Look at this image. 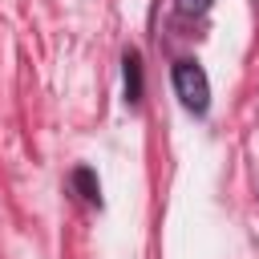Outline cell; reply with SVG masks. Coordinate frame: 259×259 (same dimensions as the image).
Instances as JSON below:
<instances>
[{
	"label": "cell",
	"instance_id": "obj_1",
	"mask_svg": "<svg viewBox=\"0 0 259 259\" xmlns=\"http://www.w3.org/2000/svg\"><path fill=\"white\" fill-rule=\"evenodd\" d=\"M174 93H178V101L190 113H206V105H210V81H206V73H202L198 61H178L174 65Z\"/></svg>",
	"mask_w": 259,
	"mask_h": 259
},
{
	"label": "cell",
	"instance_id": "obj_2",
	"mask_svg": "<svg viewBox=\"0 0 259 259\" xmlns=\"http://www.w3.org/2000/svg\"><path fill=\"white\" fill-rule=\"evenodd\" d=\"M121 65H125V101L138 105V101H142V57L130 49V53L121 57Z\"/></svg>",
	"mask_w": 259,
	"mask_h": 259
},
{
	"label": "cell",
	"instance_id": "obj_3",
	"mask_svg": "<svg viewBox=\"0 0 259 259\" xmlns=\"http://www.w3.org/2000/svg\"><path fill=\"white\" fill-rule=\"evenodd\" d=\"M73 182L81 186V194H85V202H93V206H101V182H97V174H93L89 166H77V170H73Z\"/></svg>",
	"mask_w": 259,
	"mask_h": 259
},
{
	"label": "cell",
	"instance_id": "obj_4",
	"mask_svg": "<svg viewBox=\"0 0 259 259\" xmlns=\"http://www.w3.org/2000/svg\"><path fill=\"white\" fill-rule=\"evenodd\" d=\"M178 8H182V12H206L210 0H178Z\"/></svg>",
	"mask_w": 259,
	"mask_h": 259
}]
</instances>
